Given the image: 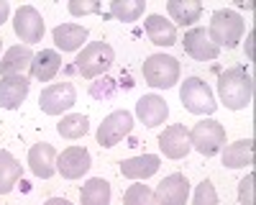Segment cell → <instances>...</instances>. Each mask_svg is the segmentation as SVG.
<instances>
[{
  "mask_svg": "<svg viewBox=\"0 0 256 205\" xmlns=\"http://www.w3.org/2000/svg\"><path fill=\"white\" fill-rule=\"evenodd\" d=\"M218 95L226 102V108L241 110L254 98V80L244 67H230L218 77Z\"/></svg>",
  "mask_w": 256,
  "mask_h": 205,
  "instance_id": "6da1fadb",
  "label": "cell"
},
{
  "mask_svg": "<svg viewBox=\"0 0 256 205\" xmlns=\"http://www.w3.org/2000/svg\"><path fill=\"white\" fill-rule=\"evenodd\" d=\"M208 36H210V41L218 49L220 46H226V49L238 46V41L244 36V18L236 10H230V8L216 10V13H212V18H210Z\"/></svg>",
  "mask_w": 256,
  "mask_h": 205,
  "instance_id": "7a4b0ae2",
  "label": "cell"
},
{
  "mask_svg": "<svg viewBox=\"0 0 256 205\" xmlns=\"http://www.w3.org/2000/svg\"><path fill=\"white\" fill-rule=\"evenodd\" d=\"M116 62V54H113V46L105 44V41H92L88 44L74 59V70L84 77V80H92V77H100L105 74Z\"/></svg>",
  "mask_w": 256,
  "mask_h": 205,
  "instance_id": "3957f363",
  "label": "cell"
},
{
  "mask_svg": "<svg viewBox=\"0 0 256 205\" xmlns=\"http://www.w3.org/2000/svg\"><path fill=\"white\" fill-rule=\"evenodd\" d=\"M180 100H182V106L195 116H212L216 108H218L216 95H212V90L208 88V82L200 80V77H187L182 82Z\"/></svg>",
  "mask_w": 256,
  "mask_h": 205,
  "instance_id": "277c9868",
  "label": "cell"
},
{
  "mask_svg": "<svg viewBox=\"0 0 256 205\" xmlns=\"http://www.w3.org/2000/svg\"><path fill=\"white\" fill-rule=\"evenodd\" d=\"M144 80L152 88H174L180 80V62L169 54H152L144 62Z\"/></svg>",
  "mask_w": 256,
  "mask_h": 205,
  "instance_id": "5b68a950",
  "label": "cell"
},
{
  "mask_svg": "<svg viewBox=\"0 0 256 205\" xmlns=\"http://www.w3.org/2000/svg\"><path fill=\"white\" fill-rule=\"evenodd\" d=\"M190 144H192V149H198L202 156H216L220 152V146L226 144V128L218 120L202 118L200 123H195V128L190 131Z\"/></svg>",
  "mask_w": 256,
  "mask_h": 205,
  "instance_id": "8992f818",
  "label": "cell"
},
{
  "mask_svg": "<svg viewBox=\"0 0 256 205\" xmlns=\"http://www.w3.org/2000/svg\"><path fill=\"white\" fill-rule=\"evenodd\" d=\"M77 102V90L72 82H54L46 90H41L38 95V106L49 116H62L64 110H70Z\"/></svg>",
  "mask_w": 256,
  "mask_h": 205,
  "instance_id": "52a82bcc",
  "label": "cell"
},
{
  "mask_svg": "<svg viewBox=\"0 0 256 205\" xmlns=\"http://www.w3.org/2000/svg\"><path fill=\"white\" fill-rule=\"evenodd\" d=\"M134 128V116L128 110H116L100 123L98 128V144L100 146H116L118 141H123V136H128Z\"/></svg>",
  "mask_w": 256,
  "mask_h": 205,
  "instance_id": "ba28073f",
  "label": "cell"
},
{
  "mask_svg": "<svg viewBox=\"0 0 256 205\" xmlns=\"http://www.w3.org/2000/svg\"><path fill=\"white\" fill-rule=\"evenodd\" d=\"M13 31L20 41L36 44L44 36V18H41V13L34 6H20L16 10V18H13Z\"/></svg>",
  "mask_w": 256,
  "mask_h": 205,
  "instance_id": "9c48e42d",
  "label": "cell"
},
{
  "mask_svg": "<svg viewBox=\"0 0 256 205\" xmlns=\"http://www.w3.org/2000/svg\"><path fill=\"white\" fill-rule=\"evenodd\" d=\"M90 164H92V159L84 146H70L56 156V170L62 172L64 180H80L82 174H88Z\"/></svg>",
  "mask_w": 256,
  "mask_h": 205,
  "instance_id": "30bf717a",
  "label": "cell"
},
{
  "mask_svg": "<svg viewBox=\"0 0 256 205\" xmlns=\"http://www.w3.org/2000/svg\"><path fill=\"white\" fill-rule=\"evenodd\" d=\"M159 149L164 156L169 159H184L192 149L190 144V131L184 126H180V123H172V126H166L164 134L159 136Z\"/></svg>",
  "mask_w": 256,
  "mask_h": 205,
  "instance_id": "8fae6325",
  "label": "cell"
},
{
  "mask_svg": "<svg viewBox=\"0 0 256 205\" xmlns=\"http://www.w3.org/2000/svg\"><path fill=\"white\" fill-rule=\"evenodd\" d=\"M190 195V182L184 174H169L159 182V188L154 192V202L156 205H184Z\"/></svg>",
  "mask_w": 256,
  "mask_h": 205,
  "instance_id": "7c38bea8",
  "label": "cell"
},
{
  "mask_svg": "<svg viewBox=\"0 0 256 205\" xmlns=\"http://www.w3.org/2000/svg\"><path fill=\"white\" fill-rule=\"evenodd\" d=\"M182 46H184V52H187L192 59H198V62L216 59V56L220 54V49L210 41L208 28H192V31H187L184 38H182Z\"/></svg>",
  "mask_w": 256,
  "mask_h": 205,
  "instance_id": "4fadbf2b",
  "label": "cell"
},
{
  "mask_svg": "<svg viewBox=\"0 0 256 205\" xmlns=\"http://www.w3.org/2000/svg\"><path fill=\"white\" fill-rule=\"evenodd\" d=\"M28 167L41 180L54 177V172H56V152H54L52 144H46V141L34 144L31 152H28Z\"/></svg>",
  "mask_w": 256,
  "mask_h": 205,
  "instance_id": "5bb4252c",
  "label": "cell"
},
{
  "mask_svg": "<svg viewBox=\"0 0 256 205\" xmlns=\"http://www.w3.org/2000/svg\"><path fill=\"white\" fill-rule=\"evenodd\" d=\"M28 95V80L24 74H10L0 80V108L16 110Z\"/></svg>",
  "mask_w": 256,
  "mask_h": 205,
  "instance_id": "9a60e30c",
  "label": "cell"
},
{
  "mask_svg": "<svg viewBox=\"0 0 256 205\" xmlns=\"http://www.w3.org/2000/svg\"><path fill=\"white\" fill-rule=\"evenodd\" d=\"M136 116L141 118L144 126L156 128V126H162V123L166 120L169 106H166V100L159 98V95H144V98L136 102Z\"/></svg>",
  "mask_w": 256,
  "mask_h": 205,
  "instance_id": "2e32d148",
  "label": "cell"
},
{
  "mask_svg": "<svg viewBox=\"0 0 256 205\" xmlns=\"http://www.w3.org/2000/svg\"><path fill=\"white\" fill-rule=\"evenodd\" d=\"M146 34L152 38V44H156V46H174L177 44V26L159 13H152L146 18Z\"/></svg>",
  "mask_w": 256,
  "mask_h": 205,
  "instance_id": "e0dca14e",
  "label": "cell"
},
{
  "mask_svg": "<svg viewBox=\"0 0 256 205\" xmlns=\"http://www.w3.org/2000/svg\"><path fill=\"white\" fill-rule=\"evenodd\" d=\"M31 62H34V54L28 46H10L3 59H0V74L3 77H10V74H24L26 70H31Z\"/></svg>",
  "mask_w": 256,
  "mask_h": 205,
  "instance_id": "ac0fdd59",
  "label": "cell"
},
{
  "mask_svg": "<svg viewBox=\"0 0 256 205\" xmlns=\"http://www.w3.org/2000/svg\"><path fill=\"white\" fill-rule=\"evenodd\" d=\"M156 172H159V156H154V154H144V156L120 162V174L128 180H146Z\"/></svg>",
  "mask_w": 256,
  "mask_h": 205,
  "instance_id": "d6986e66",
  "label": "cell"
},
{
  "mask_svg": "<svg viewBox=\"0 0 256 205\" xmlns=\"http://www.w3.org/2000/svg\"><path fill=\"white\" fill-rule=\"evenodd\" d=\"M88 41V28L80 24H62L54 28V44L62 52H77Z\"/></svg>",
  "mask_w": 256,
  "mask_h": 205,
  "instance_id": "ffe728a7",
  "label": "cell"
},
{
  "mask_svg": "<svg viewBox=\"0 0 256 205\" xmlns=\"http://www.w3.org/2000/svg\"><path fill=\"white\" fill-rule=\"evenodd\" d=\"M62 67V56L54 52V49H41L38 54H34V62H31V74L41 82H49L54 80V74L59 72Z\"/></svg>",
  "mask_w": 256,
  "mask_h": 205,
  "instance_id": "44dd1931",
  "label": "cell"
},
{
  "mask_svg": "<svg viewBox=\"0 0 256 205\" xmlns=\"http://www.w3.org/2000/svg\"><path fill=\"white\" fill-rule=\"evenodd\" d=\"M223 164L230 170H241L254 164V141L251 138H241L236 144H228L223 149Z\"/></svg>",
  "mask_w": 256,
  "mask_h": 205,
  "instance_id": "7402d4cb",
  "label": "cell"
},
{
  "mask_svg": "<svg viewBox=\"0 0 256 205\" xmlns=\"http://www.w3.org/2000/svg\"><path fill=\"white\" fill-rule=\"evenodd\" d=\"M166 13L172 16L174 24L180 26H190L195 24L202 13V3L200 0H169L166 3Z\"/></svg>",
  "mask_w": 256,
  "mask_h": 205,
  "instance_id": "603a6c76",
  "label": "cell"
},
{
  "mask_svg": "<svg viewBox=\"0 0 256 205\" xmlns=\"http://www.w3.org/2000/svg\"><path fill=\"white\" fill-rule=\"evenodd\" d=\"M20 177V164L8 149H0V195H8Z\"/></svg>",
  "mask_w": 256,
  "mask_h": 205,
  "instance_id": "cb8c5ba5",
  "label": "cell"
},
{
  "mask_svg": "<svg viewBox=\"0 0 256 205\" xmlns=\"http://www.w3.org/2000/svg\"><path fill=\"white\" fill-rule=\"evenodd\" d=\"M82 205H108L110 202V184L102 177H92L90 182L82 184Z\"/></svg>",
  "mask_w": 256,
  "mask_h": 205,
  "instance_id": "d4e9b609",
  "label": "cell"
},
{
  "mask_svg": "<svg viewBox=\"0 0 256 205\" xmlns=\"http://www.w3.org/2000/svg\"><path fill=\"white\" fill-rule=\"evenodd\" d=\"M56 131H59V136L62 138H82L84 134L90 131V120H88V116H82V113H72V116H64L62 118V123L56 126Z\"/></svg>",
  "mask_w": 256,
  "mask_h": 205,
  "instance_id": "484cf974",
  "label": "cell"
},
{
  "mask_svg": "<svg viewBox=\"0 0 256 205\" xmlns=\"http://www.w3.org/2000/svg\"><path fill=\"white\" fill-rule=\"evenodd\" d=\"M144 8H146L144 0H113L110 3V16L118 18V20H126V24H131V20H138Z\"/></svg>",
  "mask_w": 256,
  "mask_h": 205,
  "instance_id": "4316f807",
  "label": "cell"
},
{
  "mask_svg": "<svg viewBox=\"0 0 256 205\" xmlns=\"http://www.w3.org/2000/svg\"><path fill=\"white\" fill-rule=\"evenodd\" d=\"M123 205H156V202H154V192L146 184H131L123 195Z\"/></svg>",
  "mask_w": 256,
  "mask_h": 205,
  "instance_id": "83f0119b",
  "label": "cell"
},
{
  "mask_svg": "<svg viewBox=\"0 0 256 205\" xmlns=\"http://www.w3.org/2000/svg\"><path fill=\"white\" fill-rule=\"evenodd\" d=\"M192 205H218V195H216V188H212L210 180H202L195 190V202Z\"/></svg>",
  "mask_w": 256,
  "mask_h": 205,
  "instance_id": "f1b7e54d",
  "label": "cell"
},
{
  "mask_svg": "<svg viewBox=\"0 0 256 205\" xmlns=\"http://www.w3.org/2000/svg\"><path fill=\"white\" fill-rule=\"evenodd\" d=\"M254 182H256L254 174H246L241 180V184H238V200H241V205H256V200H254Z\"/></svg>",
  "mask_w": 256,
  "mask_h": 205,
  "instance_id": "f546056e",
  "label": "cell"
},
{
  "mask_svg": "<svg viewBox=\"0 0 256 205\" xmlns=\"http://www.w3.org/2000/svg\"><path fill=\"white\" fill-rule=\"evenodd\" d=\"M98 10H100V3H95V0H72L70 3L72 16H88V13H98Z\"/></svg>",
  "mask_w": 256,
  "mask_h": 205,
  "instance_id": "4dcf8cb0",
  "label": "cell"
},
{
  "mask_svg": "<svg viewBox=\"0 0 256 205\" xmlns=\"http://www.w3.org/2000/svg\"><path fill=\"white\" fill-rule=\"evenodd\" d=\"M8 13H10V6L6 3V0H0V26L8 20Z\"/></svg>",
  "mask_w": 256,
  "mask_h": 205,
  "instance_id": "1f68e13d",
  "label": "cell"
},
{
  "mask_svg": "<svg viewBox=\"0 0 256 205\" xmlns=\"http://www.w3.org/2000/svg\"><path fill=\"white\" fill-rule=\"evenodd\" d=\"M44 205H72L70 200H64V198H52V200H46Z\"/></svg>",
  "mask_w": 256,
  "mask_h": 205,
  "instance_id": "d6a6232c",
  "label": "cell"
},
{
  "mask_svg": "<svg viewBox=\"0 0 256 205\" xmlns=\"http://www.w3.org/2000/svg\"><path fill=\"white\" fill-rule=\"evenodd\" d=\"M0 41H3V38H0Z\"/></svg>",
  "mask_w": 256,
  "mask_h": 205,
  "instance_id": "836d02e7",
  "label": "cell"
}]
</instances>
